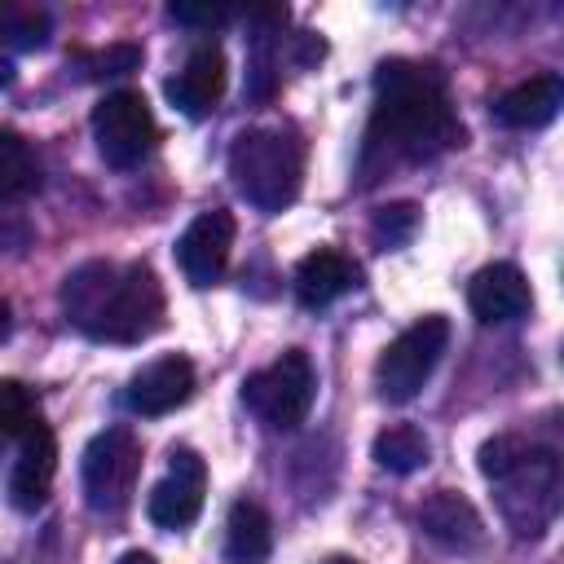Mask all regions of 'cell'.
<instances>
[{
	"label": "cell",
	"instance_id": "obj_29",
	"mask_svg": "<svg viewBox=\"0 0 564 564\" xmlns=\"http://www.w3.org/2000/svg\"><path fill=\"white\" fill-rule=\"evenodd\" d=\"M4 84H13V62L0 53V88H4Z\"/></svg>",
	"mask_w": 564,
	"mask_h": 564
},
{
	"label": "cell",
	"instance_id": "obj_3",
	"mask_svg": "<svg viewBox=\"0 0 564 564\" xmlns=\"http://www.w3.org/2000/svg\"><path fill=\"white\" fill-rule=\"evenodd\" d=\"M480 471L498 489V507L520 538L546 533L560 511V458L520 436H494L480 445Z\"/></svg>",
	"mask_w": 564,
	"mask_h": 564
},
{
	"label": "cell",
	"instance_id": "obj_27",
	"mask_svg": "<svg viewBox=\"0 0 564 564\" xmlns=\"http://www.w3.org/2000/svg\"><path fill=\"white\" fill-rule=\"evenodd\" d=\"M9 330H13V308H9V300L0 295V344L9 339Z\"/></svg>",
	"mask_w": 564,
	"mask_h": 564
},
{
	"label": "cell",
	"instance_id": "obj_24",
	"mask_svg": "<svg viewBox=\"0 0 564 564\" xmlns=\"http://www.w3.org/2000/svg\"><path fill=\"white\" fill-rule=\"evenodd\" d=\"M414 225H419L414 203H388V207H379V212L370 216V238H375L379 247H401V242H410Z\"/></svg>",
	"mask_w": 564,
	"mask_h": 564
},
{
	"label": "cell",
	"instance_id": "obj_26",
	"mask_svg": "<svg viewBox=\"0 0 564 564\" xmlns=\"http://www.w3.org/2000/svg\"><path fill=\"white\" fill-rule=\"evenodd\" d=\"M26 238H31L26 216L18 212V203L0 198V247H4V251H22V247H26Z\"/></svg>",
	"mask_w": 564,
	"mask_h": 564
},
{
	"label": "cell",
	"instance_id": "obj_19",
	"mask_svg": "<svg viewBox=\"0 0 564 564\" xmlns=\"http://www.w3.org/2000/svg\"><path fill=\"white\" fill-rule=\"evenodd\" d=\"M44 185V167L40 154L31 150L26 137H18L13 128H0V198L22 203L31 194H40Z\"/></svg>",
	"mask_w": 564,
	"mask_h": 564
},
{
	"label": "cell",
	"instance_id": "obj_14",
	"mask_svg": "<svg viewBox=\"0 0 564 564\" xmlns=\"http://www.w3.org/2000/svg\"><path fill=\"white\" fill-rule=\"evenodd\" d=\"M361 286V264L339 247H317L295 264V300L304 308H326Z\"/></svg>",
	"mask_w": 564,
	"mask_h": 564
},
{
	"label": "cell",
	"instance_id": "obj_9",
	"mask_svg": "<svg viewBox=\"0 0 564 564\" xmlns=\"http://www.w3.org/2000/svg\"><path fill=\"white\" fill-rule=\"evenodd\" d=\"M203 494H207V463L181 445L167 458V476L150 489L145 511L159 529H189L203 511Z\"/></svg>",
	"mask_w": 564,
	"mask_h": 564
},
{
	"label": "cell",
	"instance_id": "obj_2",
	"mask_svg": "<svg viewBox=\"0 0 564 564\" xmlns=\"http://www.w3.org/2000/svg\"><path fill=\"white\" fill-rule=\"evenodd\" d=\"M62 313L106 344H141L163 326L167 300L150 264L88 260L62 282Z\"/></svg>",
	"mask_w": 564,
	"mask_h": 564
},
{
	"label": "cell",
	"instance_id": "obj_17",
	"mask_svg": "<svg viewBox=\"0 0 564 564\" xmlns=\"http://www.w3.org/2000/svg\"><path fill=\"white\" fill-rule=\"evenodd\" d=\"M560 106H564V84H560V75H533V79H524V84H516V88H507L502 97H498V106H494V115L507 123V128H546L555 115H560Z\"/></svg>",
	"mask_w": 564,
	"mask_h": 564
},
{
	"label": "cell",
	"instance_id": "obj_10",
	"mask_svg": "<svg viewBox=\"0 0 564 564\" xmlns=\"http://www.w3.org/2000/svg\"><path fill=\"white\" fill-rule=\"evenodd\" d=\"M229 247H234V216L225 207H207L198 212L185 234L176 238V264L185 273L189 286H212L225 278L229 264Z\"/></svg>",
	"mask_w": 564,
	"mask_h": 564
},
{
	"label": "cell",
	"instance_id": "obj_11",
	"mask_svg": "<svg viewBox=\"0 0 564 564\" xmlns=\"http://www.w3.org/2000/svg\"><path fill=\"white\" fill-rule=\"evenodd\" d=\"M189 392H194V366H189V357L167 352V357L141 366V370L128 379L123 401H128L132 414H141V419H159V414L185 405Z\"/></svg>",
	"mask_w": 564,
	"mask_h": 564
},
{
	"label": "cell",
	"instance_id": "obj_13",
	"mask_svg": "<svg viewBox=\"0 0 564 564\" xmlns=\"http://www.w3.org/2000/svg\"><path fill=\"white\" fill-rule=\"evenodd\" d=\"M467 304H471V313L480 322H520L533 308V291H529V278L516 264L498 260V264H485L471 278Z\"/></svg>",
	"mask_w": 564,
	"mask_h": 564
},
{
	"label": "cell",
	"instance_id": "obj_12",
	"mask_svg": "<svg viewBox=\"0 0 564 564\" xmlns=\"http://www.w3.org/2000/svg\"><path fill=\"white\" fill-rule=\"evenodd\" d=\"M53 476H57V441L40 419L18 441V458H13V471H9V502L18 511H40L48 502Z\"/></svg>",
	"mask_w": 564,
	"mask_h": 564
},
{
	"label": "cell",
	"instance_id": "obj_8",
	"mask_svg": "<svg viewBox=\"0 0 564 564\" xmlns=\"http://www.w3.org/2000/svg\"><path fill=\"white\" fill-rule=\"evenodd\" d=\"M154 110L137 88H115L93 106V141L110 167H137L154 145Z\"/></svg>",
	"mask_w": 564,
	"mask_h": 564
},
{
	"label": "cell",
	"instance_id": "obj_15",
	"mask_svg": "<svg viewBox=\"0 0 564 564\" xmlns=\"http://www.w3.org/2000/svg\"><path fill=\"white\" fill-rule=\"evenodd\" d=\"M220 93H225V53H220L216 44H198V48L185 57V66L167 79L172 106H176L181 115H189V119H203V115L220 101Z\"/></svg>",
	"mask_w": 564,
	"mask_h": 564
},
{
	"label": "cell",
	"instance_id": "obj_4",
	"mask_svg": "<svg viewBox=\"0 0 564 564\" xmlns=\"http://www.w3.org/2000/svg\"><path fill=\"white\" fill-rule=\"evenodd\" d=\"M229 176L256 212L273 216L282 207H291L300 194L304 150L282 128H247L229 145Z\"/></svg>",
	"mask_w": 564,
	"mask_h": 564
},
{
	"label": "cell",
	"instance_id": "obj_28",
	"mask_svg": "<svg viewBox=\"0 0 564 564\" xmlns=\"http://www.w3.org/2000/svg\"><path fill=\"white\" fill-rule=\"evenodd\" d=\"M115 564H154V555H145V551H128V555H119Z\"/></svg>",
	"mask_w": 564,
	"mask_h": 564
},
{
	"label": "cell",
	"instance_id": "obj_5",
	"mask_svg": "<svg viewBox=\"0 0 564 564\" xmlns=\"http://www.w3.org/2000/svg\"><path fill=\"white\" fill-rule=\"evenodd\" d=\"M313 397H317V375H313V361L304 348H286L278 361L247 375V383H242L247 410L273 432L300 427L313 410Z\"/></svg>",
	"mask_w": 564,
	"mask_h": 564
},
{
	"label": "cell",
	"instance_id": "obj_22",
	"mask_svg": "<svg viewBox=\"0 0 564 564\" xmlns=\"http://www.w3.org/2000/svg\"><path fill=\"white\" fill-rule=\"evenodd\" d=\"M40 423V401L22 379H0V441H22Z\"/></svg>",
	"mask_w": 564,
	"mask_h": 564
},
{
	"label": "cell",
	"instance_id": "obj_16",
	"mask_svg": "<svg viewBox=\"0 0 564 564\" xmlns=\"http://www.w3.org/2000/svg\"><path fill=\"white\" fill-rule=\"evenodd\" d=\"M419 524H423L427 538H436V542L449 546V551H471V546H480V538H485L480 511H476L463 494H454V489H436V494L419 507Z\"/></svg>",
	"mask_w": 564,
	"mask_h": 564
},
{
	"label": "cell",
	"instance_id": "obj_6",
	"mask_svg": "<svg viewBox=\"0 0 564 564\" xmlns=\"http://www.w3.org/2000/svg\"><path fill=\"white\" fill-rule=\"evenodd\" d=\"M445 344H449V322L436 317V313H427V317H419L414 326H405V330L379 352V361H375V388H379V397L392 401V405L414 401V397L423 392V383L432 379V370H436Z\"/></svg>",
	"mask_w": 564,
	"mask_h": 564
},
{
	"label": "cell",
	"instance_id": "obj_18",
	"mask_svg": "<svg viewBox=\"0 0 564 564\" xmlns=\"http://www.w3.org/2000/svg\"><path fill=\"white\" fill-rule=\"evenodd\" d=\"M273 551V520L260 502L242 498L225 520V564H264Z\"/></svg>",
	"mask_w": 564,
	"mask_h": 564
},
{
	"label": "cell",
	"instance_id": "obj_25",
	"mask_svg": "<svg viewBox=\"0 0 564 564\" xmlns=\"http://www.w3.org/2000/svg\"><path fill=\"white\" fill-rule=\"evenodd\" d=\"M167 18L172 22H181V26H220V22H229V18H238L234 9H216V4H172L167 9Z\"/></svg>",
	"mask_w": 564,
	"mask_h": 564
},
{
	"label": "cell",
	"instance_id": "obj_7",
	"mask_svg": "<svg viewBox=\"0 0 564 564\" xmlns=\"http://www.w3.org/2000/svg\"><path fill=\"white\" fill-rule=\"evenodd\" d=\"M137 476H141V441L128 427H106L84 445L79 485L93 511L119 516L137 494Z\"/></svg>",
	"mask_w": 564,
	"mask_h": 564
},
{
	"label": "cell",
	"instance_id": "obj_23",
	"mask_svg": "<svg viewBox=\"0 0 564 564\" xmlns=\"http://www.w3.org/2000/svg\"><path fill=\"white\" fill-rule=\"evenodd\" d=\"M141 44H106V48H88V53H75L84 79H119V75H132L141 66Z\"/></svg>",
	"mask_w": 564,
	"mask_h": 564
},
{
	"label": "cell",
	"instance_id": "obj_20",
	"mask_svg": "<svg viewBox=\"0 0 564 564\" xmlns=\"http://www.w3.org/2000/svg\"><path fill=\"white\" fill-rule=\"evenodd\" d=\"M370 454H375V463H379L383 471L410 476V471L427 467V458H432V445H427V436H423L419 427H410V423H397V427H383V432L375 436Z\"/></svg>",
	"mask_w": 564,
	"mask_h": 564
},
{
	"label": "cell",
	"instance_id": "obj_21",
	"mask_svg": "<svg viewBox=\"0 0 564 564\" xmlns=\"http://www.w3.org/2000/svg\"><path fill=\"white\" fill-rule=\"evenodd\" d=\"M53 35V18L40 4H0V40L13 48H44Z\"/></svg>",
	"mask_w": 564,
	"mask_h": 564
},
{
	"label": "cell",
	"instance_id": "obj_30",
	"mask_svg": "<svg viewBox=\"0 0 564 564\" xmlns=\"http://www.w3.org/2000/svg\"><path fill=\"white\" fill-rule=\"evenodd\" d=\"M326 564H361V560H352V555H335V560H326Z\"/></svg>",
	"mask_w": 564,
	"mask_h": 564
},
{
	"label": "cell",
	"instance_id": "obj_1",
	"mask_svg": "<svg viewBox=\"0 0 564 564\" xmlns=\"http://www.w3.org/2000/svg\"><path fill=\"white\" fill-rule=\"evenodd\" d=\"M370 150L405 163H427L463 145V123L449 106L445 79L427 62L392 57L375 70V115L366 132Z\"/></svg>",
	"mask_w": 564,
	"mask_h": 564
}]
</instances>
